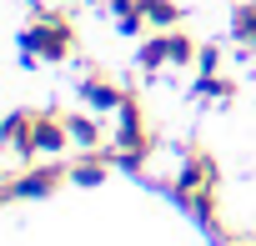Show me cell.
<instances>
[{
	"label": "cell",
	"mask_w": 256,
	"mask_h": 246,
	"mask_svg": "<svg viewBox=\"0 0 256 246\" xmlns=\"http://www.w3.org/2000/svg\"><path fill=\"white\" fill-rule=\"evenodd\" d=\"M70 46H76L70 20L56 16V10H36V20H30V30H26V50L40 56V60H66Z\"/></svg>",
	"instance_id": "obj_2"
},
{
	"label": "cell",
	"mask_w": 256,
	"mask_h": 246,
	"mask_svg": "<svg viewBox=\"0 0 256 246\" xmlns=\"http://www.w3.org/2000/svg\"><path fill=\"white\" fill-rule=\"evenodd\" d=\"M166 46H171V66H196V50H201V46H196L186 30L171 26V30H166Z\"/></svg>",
	"instance_id": "obj_11"
},
{
	"label": "cell",
	"mask_w": 256,
	"mask_h": 246,
	"mask_svg": "<svg viewBox=\"0 0 256 246\" xmlns=\"http://www.w3.org/2000/svg\"><path fill=\"white\" fill-rule=\"evenodd\" d=\"M66 176H70V166H36V171H26V176H10L0 196H6V201H20V196H50Z\"/></svg>",
	"instance_id": "obj_3"
},
{
	"label": "cell",
	"mask_w": 256,
	"mask_h": 246,
	"mask_svg": "<svg viewBox=\"0 0 256 246\" xmlns=\"http://www.w3.org/2000/svg\"><path fill=\"white\" fill-rule=\"evenodd\" d=\"M110 16H116L120 36H141V30H146V10H141V0H110Z\"/></svg>",
	"instance_id": "obj_8"
},
{
	"label": "cell",
	"mask_w": 256,
	"mask_h": 246,
	"mask_svg": "<svg viewBox=\"0 0 256 246\" xmlns=\"http://www.w3.org/2000/svg\"><path fill=\"white\" fill-rule=\"evenodd\" d=\"M106 166H110V151L100 146V151H80L76 161H70V181L76 186H100L106 181Z\"/></svg>",
	"instance_id": "obj_6"
},
{
	"label": "cell",
	"mask_w": 256,
	"mask_h": 246,
	"mask_svg": "<svg viewBox=\"0 0 256 246\" xmlns=\"http://www.w3.org/2000/svg\"><path fill=\"white\" fill-rule=\"evenodd\" d=\"M196 66H201V76H216V66H221V50H216V46H201V50H196Z\"/></svg>",
	"instance_id": "obj_14"
},
{
	"label": "cell",
	"mask_w": 256,
	"mask_h": 246,
	"mask_svg": "<svg viewBox=\"0 0 256 246\" xmlns=\"http://www.w3.org/2000/svg\"><path fill=\"white\" fill-rule=\"evenodd\" d=\"M136 66H141V70H161V66H171V46H166V30H156V36L141 46Z\"/></svg>",
	"instance_id": "obj_10"
},
{
	"label": "cell",
	"mask_w": 256,
	"mask_h": 246,
	"mask_svg": "<svg viewBox=\"0 0 256 246\" xmlns=\"http://www.w3.org/2000/svg\"><path fill=\"white\" fill-rule=\"evenodd\" d=\"M70 146V131H66V116H50L40 110L36 116V126H30V156H56Z\"/></svg>",
	"instance_id": "obj_4"
},
{
	"label": "cell",
	"mask_w": 256,
	"mask_h": 246,
	"mask_svg": "<svg viewBox=\"0 0 256 246\" xmlns=\"http://www.w3.org/2000/svg\"><path fill=\"white\" fill-rule=\"evenodd\" d=\"M66 131H70V146L76 151H100V126H96V120L90 116H66Z\"/></svg>",
	"instance_id": "obj_7"
},
{
	"label": "cell",
	"mask_w": 256,
	"mask_h": 246,
	"mask_svg": "<svg viewBox=\"0 0 256 246\" xmlns=\"http://www.w3.org/2000/svg\"><path fill=\"white\" fill-rule=\"evenodd\" d=\"M120 86L116 80H106V76H86L80 80V100L90 106V110H120Z\"/></svg>",
	"instance_id": "obj_5"
},
{
	"label": "cell",
	"mask_w": 256,
	"mask_h": 246,
	"mask_svg": "<svg viewBox=\"0 0 256 246\" xmlns=\"http://www.w3.org/2000/svg\"><path fill=\"white\" fill-rule=\"evenodd\" d=\"M176 196L201 216V226H216V161L206 151H191L181 176H176Z\"/></svg>",
	"instance_id": "obj_1"
},
{
	"label": "cell",
	"mask_w": 256,
	"mask_h": 246,
	"mask_svg": "<svg viewBox=\"0 0 256 246\" xmlns=\"http://www.w3.org/2000/svg\"><path fill=\"white\" fill-rule=\"evenodd\" d=\"M201 96H211V100H231L236 96V80H226V76H201V86H196Z\"/></svg>",
	"instance_id": "obj_13"
},
{
	"label": "cell",
	"mask_w": 256,
	"mask_h": 246,
	"mask_svg": "<svg viewBox=\"0 0 256 246\" xmlns=\"http://www.w3.org/2000/svg\"><path fill=\"white\" fill-rule=\"evenodd\" d=\"M141 10H146V26H156V30L181 26V6L176 0H141Z\"/></svg>",
	"instance_id": "obj_9"
},
{
	"label": "cell",
	"mask_w": 256,
	"mask_h": 246,
	"mask_svg": "<svg viewBox=\"0 0 256 246\" xmlns=\"http://www.w3.org/2000/svg\"><path fill=\"white\" fill-rule=\"evenodd\" d=\"M231 30H236V40L256 46V0H241V6H236V16H231Z\"/></svg>",
	"instance_id": "obj_12"
}]
</instances>
